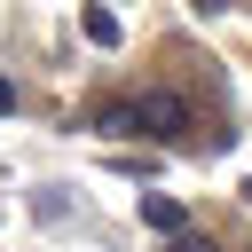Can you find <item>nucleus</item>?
Wrapping results in <instances>:
<instances>
[{"label":"nucleus","instance_id":"obj_1","mask_svg":"<svg viewBox=\"0 0 252 252\" xmlns=\"http://www.w3.org/2000/svg\"><path fill=\"white\" fill-rule=\"evenodd\" d=\"M134 126H142L150 142H189V102H181L173 87H150V94L134 102Z\"/></svg>","mask_w":252,"mask_h":252},{"label":"nucleus","instance_id":"obj_2","mask_svg":"<svg viewBox=\"0 0 252 252\" xmlns=\"http://www.w3.org/2000/svg\"><path fill=\"white\" fill-rule=\"evenodd\" d=\"M142 228H158V236H181V228H189V213H181L173 197H158V189H150V197H142Z\"/></svg>","mask_w":252,"mask_h":252},{"label":"nucleus","instance_id":"obj_3","mask_svg":"<svg viewBox=\"0 0 252 252\" xmlns=\"http://www.w3.org/2000/svg\"><path fill=\"white\" fill-rule=\"evenodd\" d=\"M94 134H110V142L142 134V126H134V102H102V110H94Z\"/></svg>","mask_w":252,"mask_h":252},{"label":"nucleus","instance_id":"obj_4","mask_svg":"<svg viewBox=\"0 0 252 252\" xmlns=\"http://www.w3.org/2000/svg\"><path fill=\"white\" fill-rule=\"evenodd\" d=\"M79 24H87V39H94V47H118V16H110V8H87Z\"/></svg>","mask_w":252,"mask_h":252},{"label":"nucleus","instance_id":"obj_5","mask_svg":"<svg viewBox=\"0 0 252 252\" xmlns=\"http://www.w3.org/2000/svg\"><path fill=\"white\" fill-rule=\"evenodd\" d=\"M8 110H16V87H8V79H0V118H8Z\"/></svg>","mask_w":252,"mask_h":252},{"label":"nucleus","instance_id":"obj_6","mask_svg":"<svg viewBox=\"0 0 252 252\" xmlns=\"http://www.w3.org/2000/svg\"><path fill=\"white\" fill-rule=\"evenodd\" d=\"M189 8H228V0H189Z\"/></svg>","mask_w":252,"mask_h":252},{"label":"nucleus","instance_id":"obj_7","mask_svg":"<svg viewBox=\"0 0 252 252\" xmlns=\"http://www.w3.org/2000/svg\"><path fill=\"white\" fill-rule=\"evenodd\" d=\"M244 197H252V181H244Z\"/></svg>","mask_w":252,"mask_h":252}]
</instances>
